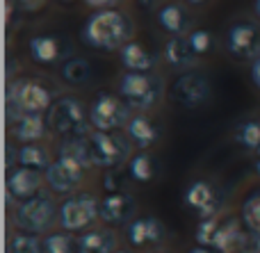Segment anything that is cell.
Here are the masks:
<instances>
[{
    "label": "cell",
    "mask_w": 260,
    "mask_h": 253,
    "mask_svg": "<svg viewBox=\"0 0 260 253\" xmlns=\"http://www.w3.org/2000/svg\"><path fill=\"white\" fill-rule=\"evenodd\" d=\"M85 41L91 48L99 50H117L128 44L130 37V23L126 16L114 9H103L94 14L85 25Z\"/></svg>",
    "instance_id": "1"
},
{
    "label": "cell",
    "mask_w": 260,
    "mask_h": 253,
    "mask_svg": "<svg viewBox=\"0 0 260 253\" xmlns=\"http://www.w3.org/2000/svg\"><path fill=\"white\" fill-rule=\"evenodd\" d=\"M82 139H85L87 162L94 164V167L114 169L121 162H126L128 155H130L128 139L121 135H117V132L94 130V132H87Z\"/></svg>",
    "instance_id": "2"
},
{
    "label": "cell",
    "mask_w": 260,
    "mask_h": 253,
    "mask_svg": "<svg viewBox=\"0 0 260 253\" xmlns=\"http://www.w3.org/2000/svg\"><path fill=\"white\" fill-rule=\"evenodd\" d=\"M119 94L123 103L135 110H148L160 100L162 96V82L151 71H126L119 80Z\"/></svg>",
    "instance_id": "3"
},
{
    "label": "cell",
    "mask_w": 260,
    "mask_h": 253,
    "mask_svg": "<svg viewBox=\"0 0 260 253\" xmlns=\"http://www.w3.org/2000/svg\"><path fill=\"white\" fill-rule=\"evenodd\" d=\"M48 126L53 132L69 137H85L87 135V110L73 96H62L48 110Z\"/></svg>",
    "instance_id": "4"
},
{
    "label": "cell",
    "mask_w": 260,
    "mask_h": 253,
    "mask_svg": "<svg viewBox=\"0 0 260 253\" xmlns=\"http://www.w3.org/2000/svg\"><path fill=\"white\" fill-rule=\"evenodd\" d=\"M55 214L57 208H55L53 199H50L46 192H39L32 199L23 201L16 210V226L21 228L23 233H30V235H39V233H46L55 222Z\"/></svg>",
    "instance_id": "5"
},
{
    "label": "cell",
    "mask_w": 260,
    "mask_h": 253,
    "mask_svg": "<svg viewBox=\"0 0 260 253\" xmlns=\"http://www.w3.org/2000/svg\"><path fill=\"white\" fill-rule=\"evenodd\" d=\"M128 110L130 107L123 100L114 98V96H108V94H101L99 98L91 103L89 121L96 130L117 132L121 126H128V121H130Z\"/></svg>",
    "instance_id": "6"
},
{
    "label": "cell",
    "mask_w": 260,
    "mask_h": 253,
    "mask_svg": "<svg viewBox=\"0 0 260 253\" xmlns=\"http://www.w3.org/2000/svg\"><path fill=\"white\" fill-rule=\"evenodd\" d=\"M226 48L231 57L247 62L260 57V27L251 21H238L226 34Z\"/></svg>",
    "instance_id": "7"
},
{
    "label": "cell",
    "mask_w": 260,
    "mask_h": 253,
    "mask_svg": "<svg viewBox=\"0 0 260 253\" xmlns=\"http://www.w3.org/2000/svg\"><path fill=\"white\" fill-rule=\"evenodd\" d=\"M210 96V82L203 73H180L171 85V100L180 107H199Z\"/></svg>",
    "instance_id": "8"
},
{
    "label": "cell",
    "mask_w": 260,
    "mask_h": 253,
    "mask_svg": "<svg viewBox=\"0 0 260 253\" xmlns=\"http://www.w3.org/2000/svg\"><path fill=\"white\" fill-rule=\"evenodd\" d=\"M9 105L18 110V114H41L44 110H50V94L41 85L32 80L14 82L9 89Z\"/></svg>",
    "instance_id": "9"
},
{
    "label": "cell",
    "mask_w": 260,
    "mask_h": 253,
    "mask_svg": "<svg viewBox=\"0 0 260 253\" xmlns=\"http://www.w3.org/2000/svg\"><path fill=\"white\" fill-rule=\"evenodd\" d=\"M59 224L64 231H82L87 228L99 214V203L94 196L89 194H80V196H71L62 203L59 208Z\"/></svg>",
    "instance_id": "10"
},
{
    "label": "cell",
    "mask_w": 260,
    "mask_h": 253,
    "mask_svg": "<svg viewBox=\"0 0 260 253\" xmlns=\"http://www.w3.org/2000/svg\"><path fill=\"white\" fill-rule=\"evenodd\" d=\"M99 214L108 226H128L135 214V201L126 192H110L99 203Z\"/></svg>",
    "instance_id": "11"
},
{
    "label": "cell",
    "mask_w": 260,
    "mask_h": 253,
    "mask_svg": "<svg viewBox=\"0 0 260 253\" xmlns=\"http://www.w3.org/2000/svg\"><path fill=\"white\" fill-rule=\"evenodd\" d=\"M82 180V167L73 160H64L59 158L57 162H53L46 169V183L53 192L57 194H69L73 192Z\"/></svg>",
    "instance_id": "12"
},
{
    "label": "cell",
    "mask_w": 260,
    "mask_h": 253,
    "mask_svg": "<svg viewBox=\"0 0 260 253\" xmlns=\"http://www.w3.org/2000/svg\"><path fill=\"white\" fill-rule=\"evenodd\" d=\"M39 190H41L39 171L27 169V167H18V169H12V171H9V176H7L9 196H14V199H18V201H27L35 194H39Z\"/></svg>",
    "instance_id": "13"
},
{
    "label": "cell",
    "mask_w": 260,
    "mask_h": 253,
    "mask_svg": "<svg viewBox=\"0 0 260 253\" xmlns=\"http://www.w3.org/2000/svg\"><path fill=\"white\" fill-rule=\"evenodd\" d=\"M128 240L135 246L160 244L165 240V226L155 217H135L128 224Z\"/></svg>",
    "instance_id": "14"
},
{
    "label": "cell",
    "mask_w": 260,
    "mask_h": 253,
    "mask_svg": "<svg viewBox=\"0 0 260 253\" xmlns=\"http://www.w3.org/2000/svg\"><path fill=\"white\" fill-rule=\"evenodd\" d=\"M185 203L192 210H197L203 219L217 217V210H219L215 192H212V187L208 185L206 180H197L187 187V192H185Z\"/></svg>",
    "instance_id": "15"
},
{
    "label": "cell",
    "mask_w": 260,
    "mask_h": 253,
    "mask_svg": "<svg viewBox=\"0 0 260 253\" xmlns=\"http://www.w3.org/2000/svg\"><path fill=\"white\" fill-rule=\"evenodd\" d=\"M165 57H167V62H169L171 66L189 68V66H194V64H197L199 55L194 53V48H192V44H189L187 37L174 34L169 41H167V46H165Z\"/></svg>",
    "instance_id": "16"
},
{
    "label": "cell",
    "mask_w": 260,
    "mask_h": 253,
    "mask_svg": "<svg viewBox=\"0 0 260 253\" xmlns=\"http://www.w3.org/2000/svg\"><path fill=\"white\" fill-rule=\"evenodd\" d=\"M119 57H121V64L128 68V71L148 73L153 66H155V57H153L142 44H137V41H128V44L121 48Z\"/></svg>",
    "instance_id": "17"
},
{
    "label": "cell",
    "mask_w": 260,
    "mask_h": 253,
    "mask_svg": "<svg viewBox=\"0 0 260 253\" xmlns=\"http://www.w3.org/2000/svg\"><path fill=\"white\" fill-rule=\"evenodd\" d=\"M117 240L110 231H87L85 235L78 237L76 251L78 253H114Z\"/></svg>",
    "instance_id": "18"
},
{
    "label": "cell",
    "mask_w": 260,
    "mask_h": 253,
    "mask_svg": "<svg viewBox=\"0 0 260 253\" xmlns=\"http://www.w3.org/2000/svg\"><path fill=\"white\" fill-rule=\"evenodd\" d=\"M44 132H46V123L41 119V114H21L14 121V135L23 144L37 141L39 137H44Z\"/></svg>",
    "instance_id": "19"
},
{
    "label": "cell",
    "mask_w": 260,
    "mask_h": 253,
    "mask_svg": "<svg viewBox=\"0 0 260 253\" xmlns=\"http://www.w3.org/2000/svg\"><path fill=\"white\" fill-rule=\"evenodd\" d=\"M18 167H27V169H35V171H46L50 167V158H48V151L39 144H23L18 149Z\"/></svg>",
    "instance_id": "20"
},
{
    "label": "cell",
    "mask_w": 260,
    "mask_h": 253,
    "mask_svg": "<svg viewBox=\"0 0 260 253\" xmlns=\"http://www.w3.org/2000/svg\"><path fill=\"white\" fill-rule=\"evenodd\" d=\"M128 137L130 141H135L137 146H142V149H146V146H151L153 141L157 139V130L155 126H153L151 121H148L146 117H133L128 121Z\"/></svg>",
    "instance_id": "21"
},
{
    "label": "cell",
    "mask_w": 260,
    "mask_h": 253,
    "mask_svg": "<svg viewBox=\"0 0 260 253\" xmlns=\"http://www.w3.org/2000/svg\"><path fill=\"white\" fill-rule=\"evenodd\" d=\"M30 55L35 62L50 64L59 57V41L55 37H32L30 39Z\"/></svg>",
    "instance_id": "22"
},
{
    "label": "cell",
    "mask_w": 260,
    "mask_h": 253,
    "mask_svg": "<svg viewBox=\"0 0 260 253\" xmlns=\"http://www.w3.org/2000/svg\"><path fill=\"white\" fill-rule=\"evenodd\" d=\"M59 76L67 85H82V82L89 80L91 76V66L87 64V59L82 57H71L59 66Z\"/></svg>",
    "instance_id": "23"
},
{
    "label": "cell",
    "mask_w": 260,
    "mask_h": 253,
    "mask_svg": "<svg viewBox=\"0 0 260 253\" xmlns=\"http://www.w3.org/2000/svg\"><path fill=\"white\" fill-rule=\"evenodd\" d=\"M157 23L171 34H180L185 30V12L178 5H165L157 12Z\"/></svg>",
    "instance_id": "24"
},
{
    "label": "cell",
    "mask_w": 260,
    "mask_h": 253,
    "mask_svg": "<svg viewBox=\"0 0 260 253\" xmlns=\"http://www.w3.org/2000/svg\"><path fill=\"white\" fill-rule=\"evenodd\" d=\"M221 226H224V222H221L219 217L203 219V222L199 224V228H197V242L201 246H215L217 240H219Z\"/></svg>",
    "instance_id": "25"
},
{
    "label": "cell",
    "mask_w": 260,
    "mask_h": 253,
    "mask_svg": "<svg viewBox=\"0 0 260 253\" xmlns=\"http://www.w3.org/2000/svg\"><path fill=\"white\" fill-rule=\"evenodd\" d=\"M128 171L135 180L139 183H148L153 178V158L148 153H137L130 158L128 164Z\"/></svg>",
    "instance_id": "26"
},
{
    "label": "cell",
    "mask_w": 260,
    "mask_h": 253,
    "mask_svg": "<svg viewBox=\"0 0 260 253\" xmlns=\"http://www.w3.org/2000/svg\"><path fill=\"white\" fill-rule=\"evenodd\" d=\"M235 139L249 151H258L260 149V121H244L238 126Z\"/></svg>",
    "instance_id": "27"
},
{
    "label": "cell",
    "mask_w": 260,
    "mask_h": 253,
    "mask_svg": "<svg viewBox=\"0 0 260 253\" xmlns=\"http://www.w3.org/2000/svg\"><path fill=\"white\" fill-rule=\"evenodd\" d=\"M9 253H46V249H44V242L37 235L21 233V235H14L9 240Z\"/></svg>",
    "instance_id": "28"
},
{
    "label": "cell",
    "mask_w": 260,
    "mask_h": 253,
    "mask_svg": "<svg viewBox=\"0 0 260 253\" xmlns=\"http://www.w3.org/2000/svg\"><path fill=\"white\" fill-rule=\"evenodd\" d=\"M73 240L67 233H53L44 240V249L46 253H71Z\"/></svg>",
    "instance_id": "29"
},
{
    "label": "cell",
    "mask_w": 260,
    "mask_h": 253,
    "mask_svg": "<svg viewBox=\"0 0 260 253\" xmlns=\"http://www.w3.org/2000/svg\"><path fill=\"white\" fill-rule=\"evenodd\" d=\"M244 222L249 224L253 233L260 235V194L258 196H251V199L244 203Z\"/></svg>",
    "instance_id": "30"
},
{
    "label": "cell",
    "mask_w": 260,
    "mask_h": 253,
    "mask_svg": "<svg viewBox=\"0 0 260 253\" xmlns=\"http://www.w3.org/2000/svg\"><path fill=\"white\" fill-rule=\"evenodd\" d=\"M187 39H189V44H192V48H194V53L197 55H201V53H206L208 48H210V32L208 30H197V32H192V34H187Z\"/></svg>",
    "instance_id": "31"
},
{
    "label": "cell",
    "mask_w": 260,
    "mask_h": 253,
    "mask_svg": "<svg viewBox=\"0 0 260 253\" xmlns=\"http://www.w3.org/2000/svg\"><path fill=\"white\" fill-rule=\"evenodd\" d=\"M16 5L21 9H25V12H35V9H39L44 5V0H16Z\"/></svg>",
    "instance_id": "32"
},
{
    "label": "cell",
    "mask_w": 260,
    "mask_h": 253,
    "mask_svg": "<svg viewBox=\"0 0 260 253\" xmlns=\"http://www.w3.org/2000/svg\"><path fill=\"white\" fill-rule=\"evenodd\" d=\"M251 78H253V82L260 87V57L258 59H253V68H251Z\"/></svg>",
    "instance_id": "33"
},
{
    "label": "cell",
    "mask_w": 260,
    "mask_h": 253,
    "mask_svg": "<svg viewBox=\"0 0 260 253\" xmlns=\"http://www.w3.org/2000/svg\"><path fill=\"white\" fill-rule=\"evenodd\" d=\"M87 5H91V7H110V5H114L117 0H85Z\"/></svg>",
    "instance_id": "34"
},
{
    "label": "cell",
    "mask_w": 260,
    "mask_h": 253,
    "mask_svg": "<svg viewBox=\"0 0 260 253\" xmlns=\"http://www.w3.org/2000/svg\"><path fill=\"white\" fill-rule=\"evenodd\" d=\"M189 253H212V251L208 249V246H201V244H199V246H194V249L189 251Z\"/></svg>",
    "instance_id": "35"
},
{
    "label": "cell",
    "mask_w": 260,
    "mask_h": 253,
    "mask_svg": "<svg viewBox=\"0 0 260 253\" xmlns=\"http://www.w3.org/2000/svg\"><path fill=\"white\" fill-rule=\"evenodd\" d=\"M256 171L260 173V149L256 151Z\"/></svg>",
    "instance_id": "36"
},
{
    "label": "cell",
    "mask_w": 260,
    "mask_h": 253,
    "mask_svg": "<svg viewBox=\"0 0 260 253\" xmlns=\"http://www.w3.org/2000/svg\"><path fill=\"white\" fill-rule=\"evenodd\" d=\"M256 12H258V16H260V0H256Z\"/></svg>",
    "instance_id": "37"
},
{
    "label": "cell",
    "mask_w": 260,
    "mask_h": 253,
    "mask_svg": "<svg viewBox=\"0 0 260 253\" xmlns=\"http://www.w3.org/2000/svg\"><path fill=\"white\" fill-rule=\"evenodd\" d=\"M192 5H199V3H206V0H189Z\"/></svg>",
    "instance_id": "38"
},
{
    "label": "cell",
    "mask_w": 260,
    "mask_h": 253,
    "mask_svg": "<svg viewBox=\"0 0 260 253\" xmlns=\"http://www.w3.org/2000/svg\"><path fill=\"white\" fill-rule=\"evenodd\" d=\"M139 3H142V5H148V3H151V0H139Z\"/></svg>",
    "instance_id": "39"
},
{
    "label": "cell",
    "mask_w": 260,
    "mask_h": 253,
    "mask_svg": "<svg viewBox=\"0 0 260 253\" xmlns=\"http://www.w3.org/2000/svg\"><path fill=\"white\" fill-rule=\"evenodd\" d=\"M59 3H69V0H59Z\"/></svg>",
    "instance_id": "40"
},
{
    "label": "cell",
    "mask_w": 260,
    "mask_h": 253,
    "mask_svg": "<svg viewBox=\"0 0 260 253\" xmlns=\"http://www.w3.org/2000/svg\"><path fill=\"white\" fill-rule=\"evenodd\" d=\"M117 253H128V251H117Z\"/></svg>",
    "instance_id": "41"
}]
</instances>
